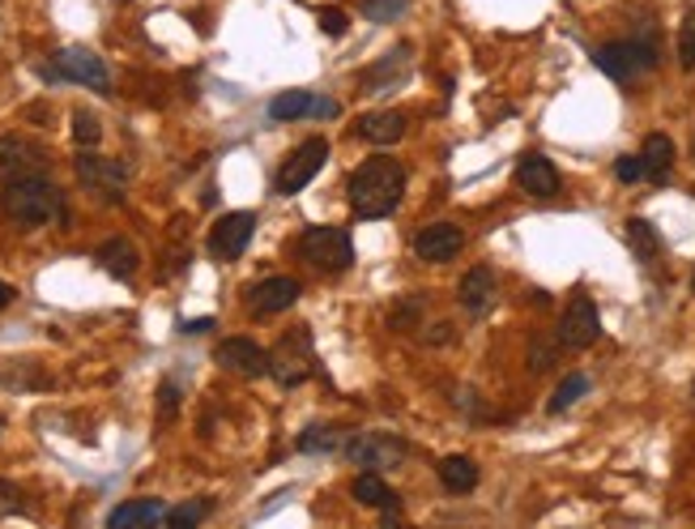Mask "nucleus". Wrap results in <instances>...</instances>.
Returning a JSON list of instances; mask_svg holds the SVG:
<instances>
[{"mask_svg":"<svg viewBox=\"0 0 695 529\" xmlns=\"http://www.w3.org/2000/svg\"><path fill=\"white\" fill-rule=\"evenodd\" d=\"M47 163V154L26 141V137H0V175L18 180V175H39V166Z\"/></svg>","mask_w":695,"mask_h":529,"instance_id":"4468645a","label":"nucleus"},{"mask_svg":"<svg viewBox=\"0 0 695 529\" xmlns=\"http://www.w3.org/2000/svg\"><path fill=\"white\" fill-rule=\"evenodd\" d=\"M52 77L77 82V86H90V90H98V95H107V86H111V77H107V65H103V56L86 52V47H64V52H56Z\"/></svg>","mask_w":695,"mask_h":529,"instance_id":"6e6552de","label":"nucleus"},{"mask_svg":"<svg viewBox=\"0 0 695 529\" xmlns=\"http://www.w3.org/2000/svg\"><path fill=\"white\" fill-rule=\"evenodd\" d=\"M598 68L610 77V82H632L635 73L657 65V47L644 43V39H623V43H606L598 47Z\"/></svg>","mask_w":695,"mask_h":529,"instance_id":"39448f33","label":"nucleus"},{"mask_svg":"<svg viewBox=\"0 0 695 529\" xmlns=\"http://www.w3.org/2000/svg\"><path fill=\"white\" fill-rule=\"evenodd\" d=\"M491 299H495V273H491L487 264H474V269L461 278V307L482 316V312L491 307Z\"/></svg>","mask_w":695,"mask_h":529,"instance_id":"a211bd4d","label":"nucleus"},{"mask_svg":"<svg viewBox=\"0 0 695 529\" xmlns=\"http://www.w3.org/2000/svg\"><path fill=\"white\" fill-rule=\"evenodd\" d=\"M346 431L342 428H308L299 435V453H342Z\"/></svg>","mask_w":695,"mask_h":529,"instance_id":"a878e982","label":"nucleus"},{"mask_svg":"<svg viewBox=\"0 0 695 529\" xmlns=\"http://www.w3.org/2000/svg\"><path fill=\"white\" fill-rule=\"evenodd\" d=\"M98 264H103L111 278H132L141 257H137V248H132L128 239H107V244L98 248Z\"/></svg>","mask_w":695,"mask_h":529,"instance_id":"5701e85b","label":"nucleus"},{"mask_svg":"<svg viewBox=\"0 0 695 529\" xmlns=\"http://www.w3.org/2000/svg\"><path fill=\"white\" fill-rule=\"evenodd\" d=\"M342 453L354 465H367L376 474L379 469H397V465L406 462V444L397 435H388V431H359V435H350Z\"/></svg>","mask_w":695,"mask_h":529,"instance_id":"423d86ee","label":"nucleus"},{"mask_svg":"<svg viewBox=\"0 0 695 529\" xmlns=\"http://www.w3.org/2000/svg\"><path fill=\"white\" fill-rule=\"evenodd\" d=\"M0 428H4V423H0Z\"/></svg>","mask_w":695,"mask_h":529,"instance_id":"ea45409f","label":"nucleus"},{"mask_svg":"<svg viewBox=\"0 0 695 529\" xmlns=\"http://www.w3.org/2000/svg\"><path fill=\"white\" fill-rule=\"evenodd\" d=\"M73 137H77V145H98L103 125H98L90 111H73Z\"/></svg>","mask_w":695,"mask_h":529,"instance_id":"7c9ffc66","label":"nucleus"},{"mask_svg":"<svg viewBox=\"0 0 695 529\" xmlns=\"http://www.w3.org/2000/svg\"><path fill=\"white\" fill-rule=\"evenodd\" d=\"M205 512H210V499H196V504H180V508H171V512L162 517V526H175V529L201 526V521H205Z\"/></svg>","mask_w":695,"mask_h":529,"instance_id":"cd10ccee","label":"nucleus"},{"mask_svg":"<svg viewBox=\"0 0 695 529\" xmlns=\"http://www.w3.org/2000/svg\"><path fill=\"white\" fill-rule=\"evenodd\" d=\"M614 175H619L623 184H635V180H644V163H640L635 154H623V159L614 163Z\"/></svg>","mask_w":695,"mask_h":529,"instance_id":"473e14b6","label":"nucleus"},{"mask_svg":"<svg viewBox=\"0 0 695 529\" xmlns=\"http://www.w3.org/2000/svg\"><path fill=\"white\" fill-rule=\"evenodd\" d=\"M436 469H440V483L452 492V496H466V492H474L478 487V465L470 462V457H461V453L443 457Z\"/></svg>","mask_w":695,"mask_h":529,"instance_id":"4be33fe9","label":"nucleus"},{"mask_svg":"<svg viewBox=\"0 0 695 529\" xmlns=\"http://www.w3.org/2000/svg\"><path fill=\"white\" fill-rule=\"evenodd\" d=\"M162 517H167L162 499H128V504H120V508H111L107 526H111V529H128V526H162Z\"/></svg>","mask_w":695,"mask_h":529,"instance_id":"aec40b11","label":"nucleus"},{"mask_svg":"<svg viewBox=\"0 0 695 529\" xmlns=\"http://www.w3.org/2000/svg\"><path fill=\"white\" fill-rule=\"evenodd\" d=\"M320 31L324 34H346L350 18L342 13V9H324V13H320Z\"/></svg>","mask_w":695,"mask_h":529,"instance_id":"72a5a7b5","label":"nucleus"},{"mask_svg":"<svg viewBox=\"0 0 695 529\" xmlns=\"http://www.w3.org/2000/svg\"><path fill=\"white\" fill-rule=\"evenodd\" d=\"M342 107L333 99H317L312 90H286L269 102V120H303V116H317V120H333Z\"/></svg>","mask_w":695,"mask_h":529,"instance_id":"ddd939ff","label":"nucleus"},{"mask_svg":"<svg viewBox=\"0 0 695 529\" xmlns=\"http://www.w3.org/2000/svg\"><path fill=\"white\" fill-rule=\"evenodd\" d=\"M406 56H410V47H397V52H388V56H384V65L367 68V77H363V82H367L372 90H384V82H388L397 68L406 65Z\"/></svg>","mask_w":695,"mask_h":529,"instance_id":"c85d7f7f","label":"nucleus"},{"mask_svg":"<svg viewBox=\"0 0 695 529\" xmlns=\"http://www.w3.org/2000/svg\"><path fill=\"white\" fill-rule=\"evenodd\" d=\"M640 163H644V180H653V184H665V180H670V166H674V141H670L665 132H653V137H644Z\"/></svg>","mask_w":695,"mask_h":529,"instance_id":"6ab92c4d","label":"nucleus"},{"mask_svg":"<svg viewBox=\"0 0 695 529\" xmlns=\"http://www.w3.org/2000/svg\"><path fill=\"white\" fill-rule=\"evenodd\" d=\"M350 209L359 218H388L406 193V166L397 159H367L350 175Z\"/></svg>","mask_w":695,"mask_h":529,"instance_id":"f257e3e1","label":"nucleus"},{"mask_svg":"<svg viewBox=\"0 0 695 529\" xmlns=\"http://www.w3.org/2000/svg\"><path fill=\"white\" fill-rule=\"evenodd\" d=\"M678 61H683V68H695V13L683 18V31H678Z\"/></svg>","mask_w":695,"mask_h":529,"instance_id":"2f4dec72","label":"nucleus"},{"mask_svg":"<svg viewBox=\"0 0 695 529\" xmlns=\"http://www.w3.org/2000/svg\"><path fill=\"white\" fill-rule=\"evenodd\" d=\"M312 371H317V350H312V333L308 330H290L282 342L269 350V376H274L282 389L303 385Z\"/></svg>","mask_w":695,"mask_h":529,"instance_id":"7ed1b4c3","label":"nucleus"},{"mask_svg":"<svg viewBox=\"0 0 695 529\" xmlns=\"http://www.w3.org/2000/svg\"><path fill=\"white\" fill-rule=\"evenodd\" d=\"M159 410H162V419H175V410H180V393H175V385H171V380L159 389Z\"/></svg>","mask_w":695,"mask_h":529,"instance_id":"f704fd0d","label":"nucleus"},{"mask_svg":"<svg viewBox=\"0 0 695 529\" xmlns=\"http://www.w3.org/2000/svg\"><path fill=\"white\" fill-rule=\"evenodd\" d=\"M180 330H184V333H205V330H214V321H210V316H201V321H184Z\"/></svg>","mask_w":695,"mask_h":529,"instance_id":"e433bc0d","label":"nucleus"},{"mask_svg":"<svg viewBox=\"0 0 695 529\" xmlns=\"http://www.w3.org/2000/svg\"><path fill=\"white\" fill-rule=\"evenodd\" d=\"M77 175H82V184H90V188H98V193H107V197L120 201V188H125V180H128V166L116 163V159L82 154V159H77Z\"/></svg>","mask_w":695,"mask_h":529,"instance_id":"2eb2a0df","label":"nucleus"},{"mask_svg":"<svg viewBox=\"0 0 695 529\" xmlns=\"http://www.w3.org/2000/svg\"><path fill=\"white\" fill-rule=\"evenodd\" d=\"M350 492H354V499H359V504H367V508H379V512H388V508H397V496L388 492V483L379 478L376 469H367V474H359Z\"/></svg>","mask_w":695,"mask_h":529,"instance_id":"b1692460","label":"nucleus"},{"mask_svg":"<svg viewBox=\"0 0 695 529\" xmlns=\"http://www.w3.org/2000/svg\"><path fill=\"white\" fill-rule=\"evenodd\" d=\"M324 159H329V141H324V137H308V141L286 159L282 171H278V193H282V197L303 193V188L320 175Z\"/></svg>","mask_w":695,"mask_h":529,"instance_id":"0eeeda50","label":"nucleus"},{"mask_svg":"<svg viewBox=\"0 0 695 529\" xmlns=\"http://www.w3.org/2000/svg\"><path fill=\"white\" fill-rule=\"evenodd\" d=\"M13 303V287L9 282H0V307H9Z\"/></svg>","mask_w":695,"mask_h":529,"instance_id":"4c0bfd02","label":"nucleus"},{"mask_svg":"<svg viewBox=\"0 0 695 529\" xmlns=\"http://www.w3.org/2000/svg\"><path fill=\"white\" fill-rule=\"evenodd\" d=\"M589 393V376H580V371H571L568 380L555 389V397H550V414H564V410H571L580 397Z\"/></svg>","mask_w":695,"mask_h":529,"instance_id":"bb28decb","label":"nucleus"},{"mask_svg":"<svg viewBox=\"0 0 695 529\" xmlns=\"http://www.w3.org/2000/svg\"><path fill=\"white\" fill-rule=\"evenodd\" d=\"M516 184L530 193V197H555L559 193V171L546 154H525L516 163Z\"/></svg>","mask_w":695,"mask_h":529,"instance_id":"f3484780","label":"nucleus"},{"mask_svg":"<svg viewBox=\"0 0 695 529\" xmlns=\"http://www.w3.org/2000/svg\"><path fill=\"white\" fill-rule=\"evenodd\" d=\"M0 205H4V214H9L13 223H22V227H43V223H52V218H64L61 188L47 184L43 175H18V180H9L4 193H0Z\"/></svg>","mask_w":695,"mask_h":529,"instance_id":"f03ea898","label":"nucleus"},{"mask_svg":"<svg viewBox=\"0 0 695 529\" xmlns=\"http://www.w3.org/2000/svg\"><path fill=\"white\" fill-rule=\"evenodd\" d=\"M692 291H695V278H692Z\"/></svg>","mask_w":695,"mask_h":529,"instance_id":"58836bf2","label":"nucleus"},{"mask_svg":"<svg viewBox=\"0 0 695 529\" xmlns=\"http://www.w3.org/2000/svg\"><path fill=\"white\" fill-rule=\"evenodd\" d=\"M359 132H363V141H372V145H393V141L406 137V116H402V111H372V116L359 120Z\"/></svg>","mask_w":695,"mask_h":529,"instance_id":"412c9836","label":"nucleus"},{"mask_svg":"<svg viewBox=\"0 0 695 529\" xmlns=\"http://www.w3.org/2000/svg\"><path fill=\"white\" fill-rule=\"evenodd\" d=\"M461 244H466V235L457 231L452 223H431V227H423L414 235V257L427 264H443L461 252Z\"/></svg>","mask_w":695,"mask_h":529,"instance_id":"9b49d317","label":"nucleus"},{"mask_svg":"<svg viewBox=\"0 0 695 529\" xmlns=\"http://www.w3.org/2000/svg\"><path fill=\"white\" fill-rule=\"evenodd\" d=\"M299 303V282L295 278H265L260 287L248 291V307L256 316H274V312H286Z\"/></svg>","mask_w":695,"mask_h":529,"instance_id":"dca6fc26","label":"nucleus"},{"mask_svg":"<svg viewBox=\"0 0 695 529\" xmlns=\"http://www.w3.org/2000/svg\"><path fill=\"white\" fill-rule=\"evenodd\" d=\"M18 508H22L18 487H13V483H0V517H4V512H18Z\"/></svg>","mask_w":695,"mask_h":529,"instance_id":"c9c22d12","label":"nucleus"},{"mask_svg":"<svg viewBox=\"0 0 695 529\" xmlns=\"http://www.w3.org/2000/svg\"><path fill=\"white\" fill-rule=\"evenodd\" d=\"M410 0H363V18L372 22H397V13H406Z\"/></svg>","mask_w":695,"mask_h":529,"instance_id":"c756f323","label":"nucleus"},{"mask_svg":"<svg viewBox=\"0 0 695 529\" xmlns=\"http://www.w3.org/2000/svg\"><path fill=\"white\" fill-rule=\"evenodd\" d=\"M628 239H632L635 261L649 264L657 252H662V235L653 231V223H649V218H628Z\"/></svg>","mask_w":695,"mask_h":529,"instance_id":"393cba45","label":"nucleus"},{"mask_svg":"<svg viewBox=\"0 0 695 529\" xmlns=\"http://www.w3.org/2000/svg\"><path fill=\"white\" fill-rule=\"evenodd\" d=\"M299 252H303V261H312L317 269H329V273H342L354 261L350 235L342 227H308L299 235Z\"/></svg>","mask_w":695,"mask_h":529,"instance_id":"20e7f679","label":"nucleus"},{"mask_svg":"<svg viewBox=\"0 0 695 529\" xmlns=\"http://www.w3.org/2000/svg\"><path fill=\"white\" fill-rule=\"evenodd\" d=\"M214 359H218L226 371L248 376V380H256V376H265V371H269V350H260L253 337H226Z\"/></svg>","mask_w":695,"mask_h":529,"instance_id":"f8f14e48","label":"nucleus"},{"mask_svg":"<svg viewBox=\"0 0 695 529\" xmlns=\"http://www.w3.org/2000/svg\"><path fill=\"white\" fill-rule=\"evenodd\" d=\"M253 231H256V214H248V209L222 214L218 223H214V231H210V252H214L218 261H235V257H244V248L253 244Z\"/></svg>","mask_w":695,"mask_h":529,"instance_id":"9d476101","label":"nucleus"},{"mask_svg":"<svg viewBox=\"0 0 695 529\" xmlns=\"http://www.w3.org/2000/svg\"><path fill=\"white\" fill-rule=\"evenodd\" d=\"M601 333V321H598V303L589 295H576L564 307V321H559V346H568V350H585V346H594Z\"/></svg>","mask_w":695,"mask_h":529,"instance_id":"1a4fd4ad","label":"nucleus"}]
</instances>
